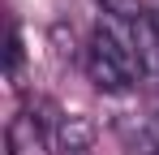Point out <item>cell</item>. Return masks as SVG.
<instances>
[{
    "label": "cell",
    "instance_id": "obj_1",
    "mask_svg": "<svg viewBox=\"0 0 159 155\" xmlns=\"http://www.w3.org/2000/svg\"><path fill=\"white\" fill-rule=\"evenodd\" d=\"M86 73H90V82L99 91L125 95V91H133V82L142 78V52L112 22H103V26H95V35L86 43Z\"/></svg>",
    "mask_w": 159,
    "mask_h": 155
},
{
    "label": "cell",
    "instance_id": "obj_2",
    "mask_svg": "<svg viewBox=\"0 0 159 155\" xmlns=\"http://www.w3.org/2000/svg\"><path fill=\"white\" fill-rule=\"evenodd\" d=\"M99 125L86 112H65L52 129V155H95Z\"/></svg>",
    "mask_w": 159,
    "mask_h": 155
},
{
    "label": "cell",
    "instance_id": "obj_3",
    "mask_svg": "<svg viewBox=\"0 0 159 155\" xmlns=\"http://www.w3.org/2000/svg\"><path fill=\"white\" fill-rule=\"evenodd\" d=\"M4 147H9V155H52V138H48V129L34 112H17L9 121Z\"/></svg>",
    "mask_w": 159,
    "mask_h": 155
},
{
    "label": "cell",
    "instance_id": "obj_4",
    "mask_svg": "<svg viewBox=\"0 0 159 155\" xmlns=\"http://www.w3.org/2000/svg\"><path fill=\"white\" fill-rule=\"evenodd\" d=\"M116 134H120V142H125L133 155H159V129H155V121L120 116V121H116Z\"/></svg>",
    "mask_w": 159,
    "mask_h": 155
},
{
    "label": "cell",
    "instance_id": "obj_5",
    "mask_svg": "<svg viewBox=\"0 0 159 155\" xmlns=\"http://www.w3.org/2000/svg\"><path fill=\"white\" fill-rule=\"evenodd\" d=\"M99 4H103V13H112L116 22H129V26H142L151 13L142 0H99Z\"/></svg>",
    "mask_w": 159,
    "mask_h": 155
},
{
    "label": "cell",
    "instance_id": "obj_6",
    "mask_svg": "<svg viewBox=\"0 0 159 155\" xmlns=\"http://www.w3.org/2000/svg\"><path fill=\"white\" fill-rule=\"evenodd\" d=\"M146 26H151V39H155V48H159V4L146 13Z\"/></svg>",
    "mask_w": 159,
    "mask_h": 155
},
{
    "label": "cell",
    "instance_id": "obj_7",
    "mask_svg": "<svg viewBox=\"0 0 159 155\" xmlns=\"http://www.w3.org/2000/svg\"><path fill=\"white\" fill-rule=\"evenodd\" d=\"M155 129H159V116H155Z\"/></svg>",
    "mask_w": 159,
    "mask_h": 155
}]
</instances>
